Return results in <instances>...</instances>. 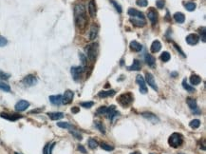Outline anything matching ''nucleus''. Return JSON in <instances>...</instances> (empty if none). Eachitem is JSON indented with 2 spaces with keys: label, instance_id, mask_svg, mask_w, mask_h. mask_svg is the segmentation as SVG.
<instances>
[{
  "label": "nucleus",
  "instance_id": "nucleus-11",
  "mask_svg": "<svg viewBox=\"0 0 206 154\" xmlns=\"http://www.w3.org/2000/svg\"><path fill=\"white\" fill-rule=\"evenodd\" d=\"M145 80L147 82V84H148L154 91H158V86L156 85V82H155V79H154V76L150 73V72H147L145 74Z\"/></svg>",
  "mask_w": 206,
  "mask_h": 154
},
{
  "label": "nucleus",
  "instance_id": "nucleus-1",
  "mask_svg": "<svg viewBox=\"0 0 206 154\" xmlns=\"http://www.w3.org/2000/svg\"><path fill=\"white\" fill-rule=\"evenodd\" d=\"M74 19L75 24L80 30H83L86 28V26L88 22L85 6L83 4H77L74 6Z\"/></svg>",
  "mask_w": 206,
  "mask_h": 154
},
{
  "label": "nucleus",
  "instance_id": "nucleus-18",
  "mask_svg": "<svg viewBox=\"0 0 206 154\" xmlns=\"http://www.w3.org/2000/svg\"><path fill=\"white\" fill-rule=\"evenodd\" d=\"M98 31H99V27L96 24H93L91 26V28H90V33H89V39H90V40L95 39V38L97 37Z\"/></svg>",
  "mask_w": 206,
  "mask_h": 154
},
{
  "label": "nucleus",
  "instance_id": "nucleus-50",
  "mask_svg": "<svg viewBox=\"0 0 206 154\" xmlns=\"http://www.w3.org/2000/svg\"><path fill=\"white\" fill-rule=\"evenodd\" d=\"M78 149H79L81 152H83V153H87V150L85 149V147H84L83 146H78Z\"/></svg>",
  "mask_w": 206,
  "mask_h": 154
},
{
  "label": "nucleus",
  "instance_id": "nucleus-10",
  "mask_svg": "<svg viewBox=\"0 0 206 154\" xmlns=\"http://www.w3.org/2000/svg\"><path fill=\"white\" fill-rule=\"evenodd\" d=\"M147 17L151 21V23L153 25H155L158 22V18H159V14L158 12L156 11V10H154L153 8H150L149 11H147Z\"/></svg>",
  "mask_w": 206,
  "mask_h": 154
},
{
  "label": "nucleus",
  "instance_id": "nucleus-16",
  "mask_svg": "<svg viewBox=\"0 0 206 154\" xmlns=\"http://www.w3.org/2000/svg\"><path fill=\"white\" fill-rule=\"evenodd\" d=\"M49 102L54 106H60L62 104V95H51L49 96Z\"/></svg>",
  "mask_w": 206,
  "mask_h": 154
},
{
  "label": "nucleus",
  "instance_id": "nucleus-43",
  "mask_svg": "<svg viewBox=\"0 0 206 154\" xmlns=\"http://www.w3.org/2000/svg\"><path fill=\"white\" fill-rule=\"evenodd\" d=\"M136 4L139 7H146L147 4H148V1L147 0H136Z\"/></svg>",
  "mask_w": 206,
  "mask_h": 154
},
{
  "label": "nucleus",
  "instance_id": "nucleus-34",
  "mask_svg": "<svg viewBox=\"0 0 206 154\" xmlns=\"http://www.w3.org/2000/svg\"><path fill=\"white\" fill-rule=\"evenodd\" d=\"M94 125H95V127H97L102 133H104V134L106 133V127H105L104 125H103L102 122H100V121H96Z\"/></svg>",
  "mask_w": 206,
  "mask_h": 154
},
{
  "label": "nucleus",
  "instance_id": "nucleus-21",
  "mask_svg": "<svg viewBox=\"0 0 206 154\" xmlns=\"http://www.w3.org/2000/svg\"><path fill=\"white\" fill-rule=\"evenodd\" d=\"M116 91L114 89H109V91H102L98 93V96L100 98H106V97H111V96L115 95Z\"/></svg>",
  "mask_w": 206,
  "mask_h": 154
},
{
  "label": "nucleus",
  "instance_id": "nucleus-51",
  "mask_svg": "<svg viewBox=\"0 0 206 154\" xmlns=\"http://www.w3.org/2000/svg\"><path fill=\"white\" fill-rule=\"evenodd\" d=\"M130 154H141V153L139 152V151H135V152H132V153H130Z\"/></svg>",
  "mask_w": 206,
  "mask_h": 154
},
{
  "label": "nucleus",
  "instance_id": "nucleus-48",
  "mask_svg": "<svg viewBox=\"0 0 206 154\" xmlns=\"http://www.w3.org/2000/svg\"><path fill=\"white\" fill-rule=\"evenodd\" d=\"M173 45H174V47L176 48V50H177L178 51H179V53H181V54H182L183 57H185V54H184V53H183V51L181 50V48H179V46H178V45H177L176 43H173Z\"/></svg>",
  "mask_w": 206,
  "mask_h": 154
},
{
  "label": "nucleus",
  "instance_id": "nucleus-44",
  "mask_svg": "<svg viewBox=\"0 0 206 154\" xmlns=\"http://www.w3.org/2000/svg\"><path fill=\"white\" fill-rule=\"evenodd\" d=\"M79 58L83 64V66H86L87 65V57L85 54H83V53H79Z\"/></svg>",
  "mask_w": 206,
  "mask_h": 154
},
{
  "label": "nucleus",
  "instance_id": "nucleus-29",
  "mask_svg": "<svg viewBox=\"0 0 206 154\" xmlns=\"http://www.w3.org/2000/svg\"><path fill=\"white\" fill-rule=\"evenodd\" d=\"M144 117H145V118H147V119H149L151 122H153V123H155V122H158L159 121V119L156 117V115H154V114H152V113H150V112H144L143 114Z\"/></svg>",
  "mask_w": 206,
  "mask_h": 154
},
{
  "label": "nucleus",
  "instance_id": "nucleus-49",
  "mask_svg": "<svg viewBox=\"0 0 206 154\" xmlns=\"http://www.w3.org/2000/svg\"><path fill=\"white\" fill-rule=\"evenodd\" d=\"M80 111V108L79 107H73L71 108V112L72 113H78Z\"/></svg>",
  "mask_w": 206,
  "mask_h": 154
},
{
  "label": "nucleus",
  "instance_id": "nucleus-41",
  "mask_svg": "<svg viewBox=\"0 0 206 154\" xmlns=\"http://www.w3.org/2000/svg\"><path fill=\"white\" fill-rule=\"evenodd\" d=\"M83 107H85V108H90L93 105H94V103L92 101H88V102H82L81 104H80Z\"/></svg>",
  "mask_w": 206,
  "mask_h": 154
},
{
  "label": "nucleus",
  "instance_id": "nucleus-9",
  "mask_svg": "<svg viewBox=\"0 0 206 154\" xmlns=\"http://www.w3.org/2000/svg\"><path fill=\"white\" fill-rule=\"evenodd\" d=\"M136 83L140 86V91L144 94L147 92V88H146V85H145V81L144 79V77L141 75H137L136 77Z\"/></svg>",
  "mask_w": 206,
  "mask_h": 154
},
{
  "label": "nucleus",
  "instance_id": "nucleus-42",
  "mask_svg": "<svg viewBox=\"0 0 206 154\" xmlns=\"http://www.w3.org/2000/svg\"><path fill=\"white\" fill-rule=\"evenodd\" d=\"M198 30H199V34H201V40L203 41V42H205L206 41V37H205V27H201V28H199L198 29Z\"/></svg>",
  "mask_w": 206,
  "mask_h": 154
},
{
  "label": "nucleus",
  "instance_id": "nucleus-45",
  "mask_svg": "<svg viewBox=\"0 0 206 154\" xmlns=\"http://www.w3.org/2000/svg\"><path fill=\"white\" fill-rule=\"evenodd\" d=\"M164 5H165V0H157L156 6L158 9H163Z\"/></svg>",
  "mask_w": 206,
  "mask_h": 154
},
{
  "label": "nucleus",
  "instance_id": "nucleus-25",
  "mask_svg": "<svg viewBox=\"0 0 206 154\" xmlns=\"http://www.w3.org/2000/svg\"><path fill=\"white\" fill-rule=\"evenodd\" d=\"M48 116L51 119V120H60L62 118H64V113L63 112H49Z\"/></svg>",
  "mask_w": 206,
  "mask_h": 154
},
{
  "label": "nucleus",
  "instance_id": "nucleus-30",
  "mask_svg": "<svg viewBox=\"0 0 206 154\" xmlns=\"http://www.w3.org/2000/svg\"><path fill=\"white\" fill-rule=\"evenodd\" d=\"M55 146V143H49L46 145V146L44 147L43 149V154H51V150H52V149Z\"/></svg>",
  "mask_w": 206,
  "mask_h": 154
},
{
  "label": "nucleus",
  "instance_id": "nucleus-37",
  "mask_svg": "<svg viewBox=\"0 0 206 154\" xmlns=\"http://www.w3.org/2000/svg\"><path fill=\"white\" fill-rule=\"evenodd\" d=\"M101 147L103 149H105L106 151H111L114 149V146H110V145H108L106 143H101Z\"/></svg>",
  "mask_w": 206,
  "mask_h": 154
},
{
  "label": "nucleus",
  "instance_id": "nucleus-24",
  "mask_svg": "<svg viewBox=\"0 0 206 154\" xmlns=\"http://www.w3.org/2000/svg\"><path fill=\"white\" fill-rule=\"evenodd\" d=\"M141 62H140L139 60H137V59H135V60L133 61V64H132V65L127 67V69H128V70H136V72H138V70H141Z\"/></svg>",
  "mask_w": 206,
  "mask_h": 154
},
{
  "label": "nucleus",
  "instance_id": "nucleus-12",
  "mask_svg": "<svg viewBox=\"0 0 206 154\" xmlns=\"http://www.w3.org/2000/svg\"><path fill=\"white\" fill-rule=\"evenodd\" d=\"M130 22L135 25L136 27H144L146 25L145 18H141V17H130L129 18Z\"/></svg>",
  "mask_w": 206,
  "mask_h": 154
},
{
  "label": "nucleus",
  "instance_id": "nucleus-35",
  "mask_svg": "<svg viewBox=\"0 0 206 154\" xmlns=\"http://www.w3.org/2000/svg\"><path fill=\"white\" fill-rule=\"evenodd\" d=\"M189 126L192 128H198V127H199V126H201V121L198 119H194L189 123Z\"/></svg>",
  "mask_w": 206,
  "mask_h": 154
},
{
  "label": "nucleus",
  "instance_id": "nucleus-32",
  "mask_svg": "<svg viewBox=\"0 0 206 154\" xmlns=\"http://www.w3.org/2000/svg\"><path fill=\"white\" fill-rule=\"evenodd\" d=\"M0 89L5 92H10L11 91V87L8 85L7 83H5L4 81H0Z\"/></svg>",
  "mask_w": 206,
  "mask_h": 154
},
{
  "label": "nucleus",
  "instance_id": "nucleus-26",
  "mask_svg": "<svg viewBox=\"0 0 206 154\" xmlns=\"http://www.w3.org/2000/svg\"><path fill=\"white\" fill-rule=\"evenodd\" d=\"M186 103H187V105L188 107L191 108L192 111H197L198 110V106H197V102L195 99H193V98H187L186 99Z\"/></svg>",
  "mask_w": 206,
  "mask_h": 154
},
{
  "label": "nucleus",
  "instance_id": "nucleus-38",
  "mask_svg": "<svg viewBox=\"0 0 206 154\" xmlns=\"http://www.w3.org/2000/svg\"><path fill=\"white\" fill-rule=\"evenodd\" d=\"M109 1H110V3L114 6V8L116 9V11H117L119 14H121L122 11H123V10H122V7H121V5L120 4H118L117 2L115 1V0H109Z\"/></svg>",
  "mask_w": 206,
  "mask_h": 154
},
{
  "label": "nucleus",
  "instance_id": "nucleus-36",
  "mask_svg": "<svg viewBox=\"0 0 206 154\" xmlns=\"http://www.w3.org/2000/svg\"><path fill=\"white\" fill-rule=\"evenodd\" d=\"M108 110H109V107H100L97 111H96V113L97 114H100V115H103V114H106L108 112Z\"/></svg>",
  "mask_w": 206,
  "mask_h": 154
},
{
  "label": "nucleus",
  "instance_id": "nucleus-46",
  "mask_svg": "<svg viewBox=\"0 0 206 154\" xmlns=\"http://www.w3.org/2000/svg\"><path fill=\"white\" fill-rule=\"evenodd\" d=\"M8 44V40L2 35H0V47H4Z\"/></svg>",
  "mask_w": 206,
  "mask_h": 154
},
{
  "label": "nucleus",
  "instance_id": "nucleus-27",
  "mask_svg": "<svg viewBox=\"0 0 206 154\" xmlns=\"http://www.w3.org/2000/svg\"><path fill=\"white\" fill-rule=\"evenodd\" d=\"M182 87H183V88H184L185 91H187V92L192 93V92L196 91L195 88L193 87L192 85H189L188 83H187V81H186V79H183V81H182Z\"/></svg>",
  "mask_w": 206,
  "mask_h": 154
},
{
  "label": "nucleus",
  "instance_id": "nucleus-22",
  "mask_svg": "<svg viewBox=\"0 0 206 154\" xmlns=\"http://www.w3.org/2000/svg\"><path fill=\"white\" fill-rule=\"evenodd\" d=\"M127 14L130 15V17H141V18H144V15L141 11H137L135 9H129L127 11Z\"/></svg>",
  "mask_w": 206,
  "mask_h": 154
},
{
  "label": "nucleus",
  "instance_id": "nucleus-14",
  "mask_svg": "<svg viewBox=\"0 0 206 154\" xmlns=\"http://www.w3.org/2000/svg\"><path fill=\"white\" fill-rule=\"evenodd\" d=\"M88 12L91 17H95L97 14V9H96V3L95 0H90L88 3Z\"/></svg>",
  "mask_w": 206,
  "mask_h": 154
},
{
  "label": "nucleus",
  "instance_id": "nucleus-54",
  "mask_svg": "<svg viewBox=\"0 0 206 154\" xmlns=\"http://www.w3.org/2000/svg\"><path fill=\"white\" fill-rule=\"evenodd\" d=\"M150 154H154V153H150Z\"/></svg>",
  "mask_w": 206,
  "mask_h": 154
},
{
  "label": "nucleus",
  "instance_id": "nucleus-2",
  "mask_svg": "<svg viewBox=\"0 0 206 154\" xmlns=\"http://www.w3.org/2000/svg\"><path fill=\"white\" fill-rule=\"evenodd\" d=\"M85 50L87 54V57L89 58L90 61H94L96 56H97L98 53V44L97 43H92L89 44L85 48Z\"/></svg>",
  "mask_w": 206,
  "mask_h": 154
},
{
  "label": "nucleus",
  "instance_id": "nucleus-15",
  "mask_svg": "<svg viewBox=\"0 0 206 154\" xmlns=\"http://www.w3.org/2000/svg\"><path fill=\"white\" fill-rule=\"evenodd\" d=\"M0 117H2V118H5V119H7L9 121H12V122H14L18 119H20L22 118V116H20V115H17V114H8V113H0Z\"/></svg>",
  "mask_w": 206,
  "mask_h": 154
},
{
  "label": "nucleus",
  "instance_id": "nucleus-40",
  "mask_svg": "<svg viewBox=\"0 0 206 154\" xmlns=\"http://www.w3.org/2000/svg\"><path fill=\"white\" fill-rule=\"evenodd\" d=\"M57 126L59 127H62V128H67V130H68V128L70 127V125L69 123H68V122H59V123H57Z\"/></svg>",
  "mask_w": 206,
  "mask_h": 154
},
{
  "label": "nucleus",
  "instance_id": "nucleus-52",
  "mask_svg": "<svg viewBox=\"0 0 206 154\" xmlns=\"http://www.w3.org/2000/svg\"><path fill=\"white\" fill-rule=\"evenodd\" d=\"M14 154H21V153H19V152H14Z\"/></svg>",
  "mask_w": 206,
  "mask_h": 154
},
{
  "label": "nucleus",
  "instance_id": "nucleus-8",
  "mask_svg": "<svg viewBox=\"0 0 206 154\" xmlns=\"http://www.w3.org/2000/svg\"><path fill=\"white\" fill-rule=\"evenodd\" d=\"M73 96H74L73 91H67L65 93H64V95L62 96V104H64V105H68V104H70V103L72 102Z\"/></svg>",
  "mask_w": 206,
  "mask_h": 154
},
{
  "label": "nucleus",
  "instance_id": "nucleus-6",
  "mask_svg": "<svg viewBox=\"0 0 206 154\" xmlns=\"http://www.w3.org/2000/svg\"><path fill=\"white\" fill-rule=\"evenodd\" d=\"M22 83H23V85L25 87H33V86L36 85L37 79H36V77L34 75L29 74L26 77H24L23 80H22Z\"/></svg>",
  "mask_w": 206,
  "mask_h": 154
},
{
  "label": "nucleus",
  "instance_id": "nucleus-5",
  "mask_svg": "<svg viewBox=\"0 0 206 154\" xmlns=\"http://www.w3.org/2000/svg\"><path fill=\"white\" fill-rule=\"evenodd\" d=\"M84 68L82 66H77V67H72L70 69V72H71V75L73 77V79L75 81H78L81 79L82 74L84 73Z\"/></svg>",
  "mask_w": 206,
  "mask_h": 154
},
{
  "label": "nucleus",
  "instance_id": "nucleus-19",
  "mask_svg": "<svg viewBox=\"0 0 206 154\" xmlns=\"http://www.w3.org/2000/svg\"><path fill=\"white\" fill-rule=\"evenodd\" d=\"M144 61L146 62V64L150 67H154L155 66V63H156V58L154 57L152 54L149 53H146L144 55Z\"/></svg>",
  "mask_w": 206,
  "mask_h": 154
},
{
  "label": "nucleus",
  "instance_id": "nucleus-20",
  "mask_svg": "<svg viewBox=\"0 0 206 154\" xmlns=\"http://www.w3.org/2000/svg\"><path fill=\"white\" fill-rule=\"evenodd\" d=\"M129 48L131 50L135 51V53H139L141 50H143V46L137 41H131L129 44Z\"/></svg>",
  "mask_w": 206,
  "mask_h": 154
},
{
  "label": "nucleus",
  "instance_id": "nucleus-31",
  "mask_svg": "<svg viewBox=\"0 0 206 154\" xmlns=\"http://www.w3.org/2000/svg\"><path fill=\"white\" fill-rule=\"evenodd\" d=\"M184 7L188 11H193L196 10L197 5L194 2H186V3H184Z\"/></svg>",
  "mask_w": 206,
  "mask_h": 154
},
{
  "label": "nucleus",
  "instance_id": "nucleus-7",
  "mask_svg": "<svg viewBox=\"0 0 206 154\" xmlns=\"http://www.w3.org/2000/svg\"><path fill=\"white\" fill-rule=\"evenodd\" d=\"M30 107V103L28 101H26V100H20V101H18L16 104H15V111H19V112H21V111H25L27 108Z\"/></svg>",
  "mask_w": 206,
  "mask_h": 154
},
{
  "label": "nucleus",
  "instance_id": "nucleus-4",
  "mask_svg": "<svg viewBox=\"0 0 206 154\" xmlns=\"http://www.w3.org/2000/svg\"><path fill=\"white\" fill-rule=\"evenodd\" d=\"M183 142V137L182 134H179V133H173L172 135L169 137V140H168V143L171 146L173 147H178L179 146H182Z\"/></svg>",
  "mask_w": 206,
  "mask_h": 154
},
{
  "label": "nucleus",
  "instance_id": "nucleus-53",
  "mask_svg": "<svg viewBox=\"0 0 206 154\" xmlns=\"http://www.w3.org/2000/svg\"><path fill=\"white\" fill-rule=\"evenodd\" d=\"M179 154H184V153H179Z\"/></svg>",
  "mask_w": 206,
  "mask_h": 154
},
{
  "label": "nucleus",
  "instance_id": "nucleus-17",
  "mask_svg": "<svg viewBox=\"0 0 206 154\" xmlns=\"http://www.w3.org/2000/svg\"><path fill=\"white\" fill-rule=\"evenodd\" d=\"M160 49H162V44H160V42L159 40L153 41V43L151 44V47H150L151 53H159V51L160 50Z\"/></svg>",
  "mask_w": 206,
  "mask_h": 154
},
{
  "label": "nucleus",
  "instance_id": "nucleus-23",
  "mask_svg": "<svg viewBox=\"0 0 206 154\" xmlns=\"http://www.w3.org/2000/svg\"><path fill=\"white\" fill-rule=\"evenodd\" d=\"M173 17H174V19H175V21L177 23H179V24H182L185 21V16H184V14H182V12H179V11L176 12Z\"/></svg>",
  "mask_w": 206,
  "mask_h": 154
},
{
  "label": "nucleus",
  "instance_id": "nucleus-28",
  "mask_svg": "<svg viewBox=\"0 0 206 154\" xmlns=\"http://www.w3.org/2000/svg\"><path fill=\"white\" fill-rule=\"evenodd\" d=\"M201 82V77H199L198 75H197V74H193V75H191V77H190V83H191V85L197 86V85H198Z\"/></svg>",
  "mask_w": 206,
  "mask_h": 154
},
{
  "label": "nucleus",
  "instance_id": "nucleus-39",
  "mask_svg": "<svg viewBox=\"0 0 206 154\" xmlns=\"http://www.w3.org/2000/svg\"><path fill=\"white\" fill-rule=\"evenodd\" d=\"M88 146L91 149H94L98 146V143H97V141H95L94 139H89L88 140Z\"/></svg>",
  "mask_w": 206,
  "mask_h": 154
},
{
  "label": "nucleus",
  "instance_id": "nucleus-3",
  "mask_svg": "<svg viewBox=\"0 0 206 154\" xmlns=\"http://www.w3.org/2000/svg\"><path fill=\"white\" fill-rule=\"evenodd\" d=\"M117 101L119 102V104L124 107H126L129 105H131V103L133 102V95L130 92H126V93H123L121 94L119 97L117 98Z\"/></svg>",
  "mask_w": 206,
  "mask_h": 154
},
{
  "label": "nucleus",
  "instance_id": "nucleus-13",
  "mask_svg": "<svg viewBox=\"0 0 206 154\" xmlns=\"http://www.w3.org/2000/svg\"><path fill=\"white\" fill-rule=\"evenodd\" d=\"M198 41H199V37L196 34H190L186 36V42H187V44L191 45V46L197 45L198 43Z\"/></svg>",
  "mask_w": 206,
  "mask_h": 154
},
{
  "label": "nucleus",
  "instance_id": "nucleus-33",
  "mask_svg": "<svg viewBox=\"0 0 206 154\" xmlns=\"http://www.w3.org/2000/svg\"><path fill=\"white\" fill-rule=\"evenodd\" d=\"M160 58L163 62H168L170 60V58H171V55H170V53H168V51H163V53L160 54Z\"/></svg>",
  "mask_w": 206,
  "mask_h": 154
},
{
  "label": "nucleus",
  "instance_id": "nucleus-47",
  "mask_svg": "<svg viewBox=\"0 0 206 154\" xmlns=\"http://www.w3.org/2000/svg\"><path fill=\"white\" fill-rule=\"evenodd\" d=\"M10 78V74L8 73H5L4 72H2V70H0V79L2 80H7Z\"/></svg>",
  "mask_w": 206,
  "mask_h": 154
}]
</instances>
